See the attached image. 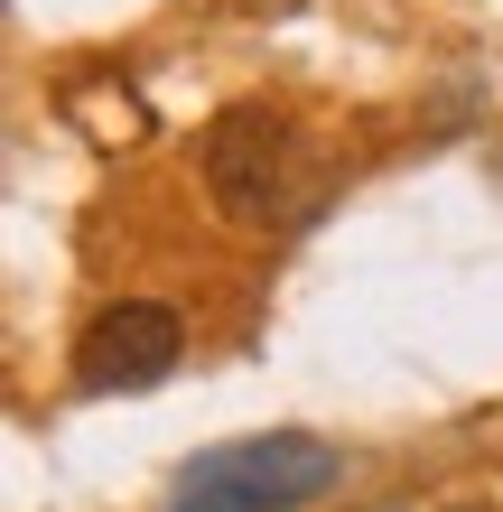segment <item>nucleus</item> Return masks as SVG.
<instances>
[{"label":"nucleus","instance_id":"3","mask_svg":"<svg viewBox=\"0 0 503 512\" xmlns=\"http://www.w3.org/2000/svg\"><path fill=\"white\" fill-rule=\"evenodd\" d=\"M177 354H187L177 308H159V298H122V308H103L75 336V391H150V382L177 373Z\"/></svg>","mask_w":503,"mask_h":512},{"label":"nucleus","instance_id":"4","mask_svg":"<svg viewBox=\"0 0 503 512\" xmlns=\"http://www.w3.org/2000/svg\"><path fill=\"white\" fill-rule=\"evenodd\" d=\"M457 512H485V503H457Z\"/></svg>","mask_w":503,"mask_h":512},{"label":"nucleus","instance_id":"1","mask_svg":"<svg viewBox=\"0 0 503 512\" xmlns=\"http://www.w3.org/2000/svg\"><path fill=\"white\" fill-rule=\"evenodd\" d=\"M345 457L308 429H261V438H224L205 457L177 466V485L159 512H308L317 494H336Z\"/></svg>","mask_w":503,"mask_h":512},{"label":"nucleus","instance_id":"2","mask_svg":"<svg viewBox=\"0 0 503 512\" xmlns=\"http://www.w3.org/2000/svg\"><path fill=\"white\" fill-rule=\"evenodd\" d=\"M205 187L233 224H289L317 205V168H308V140L289 131V112L233 103L205 131Z\"/></svg>","mask_w":503,"mask_h":512}]
</instances>
